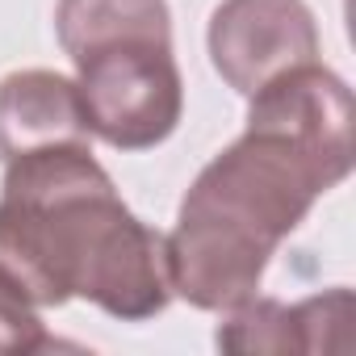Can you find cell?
Returning <instances> with one entry per match:
<instances>
[{
  "instance_id": "obj_3",
  "label": "cell",
  "mask_w": 356,
  "mask_h": 356,
  "mask_svg": "<svg viewBox=\"0 0 356 356\" xmlns=\"http://www.w3.org/2000/svg\"><path fill=\"white\" fill-rule=\"evenodd\" d=\"M88 130L118 151L159 147L185 113V80L172 59V13L122 22L67 47Z\"/></svg>"
},
{
  "instance_id": "obj_4",
  "label": "cell",
  "mask_w": 356,
  "mask_h": 356,
  "mask_svg": "<svg viewBox=\"0 0 356 356\" xmlns=\"http://www.w3.org/2000/svg\"><path fill=\"white\" fill-rule=\"evenodd\" d=\"M206 42L214 72L252 97L281 72L318 59V22L306 0H222Z\"/></svg>"
},
{
  "instance_id": "obj_6",
  "label": "cell",
  "mask_w": 356,
  "mask_h": 356,
  "mask_svg": "<svg viewBox=\"0 0 356 356\" xmlns=\"http://www.w3.org/2000/svg\"><path fill=\"white\" fill-rule=\"evenodd\" d=\"M67 143L92 147L76 80L47 67H26L0 80V159L9 163L26 151Z\"/></svg>"
},
{
  "instance_id": "obj_2",
  "label": "cell",
  "mask_w": 356,
  "mask_h": 356,
  "mask_svg": "<svg viewBox=\"0 0 356 356\" xmlns=\"http://www.w3.org/2000/svg\"><path fill=\"white\" fill-rule=\"evenodd\" d=\"M0 260L38 306L84 298L122 323H143L172 302L163 235L130 214L88 143L5 163Z\"/></svg>"
},
{
  "instance_id": "obj_7",
  "label": "cell",
  "mask_w": 356,
  "mask_h": 356,
  "mask_svg": "<svg viewBox=\"0 0 356 356\" xmlns=\"http://www.w3.org/2000/svg\"><path fill=\"white\" fill-rule=\"evenodd\" d=\"M55 348L38 302L30 298V289L22 285V277L0 260V356H34Z\"/></svg>"
},
{
  "instance_id": "obj_1",
  "label": "cell",
  "mask_w": 356,
  "mask_h": 356,
  "mask_svg": "<svg viewBox=\"0 0 356 356\" xmlns=\"http://www.w3.org/2000/svg\"><path fill=\"white\" fill-rule=\"evenodd\" d=\"M248 101V130L197 172L163 235L168 285L197 310L252 298L281 239L352 172V88L331 67H289Z\"/></svg>"
},
{
  "instance_id": "obj_5",
  "label": "cell",
  "mask_w": 356,
  "mask_h": 356,
  "mask_svg": "<svg viewBox=\"0 0 356 356\" xmlns=\"http://www.w3.org/2000/svg\"><path fill=\"white\" fill-rule=\"evenodd\" d=\"M352 323V289L335 285L306 302H277V298H243L227 310L214 343L222 352H343Z\"/></svg>"
}]
</instances>
